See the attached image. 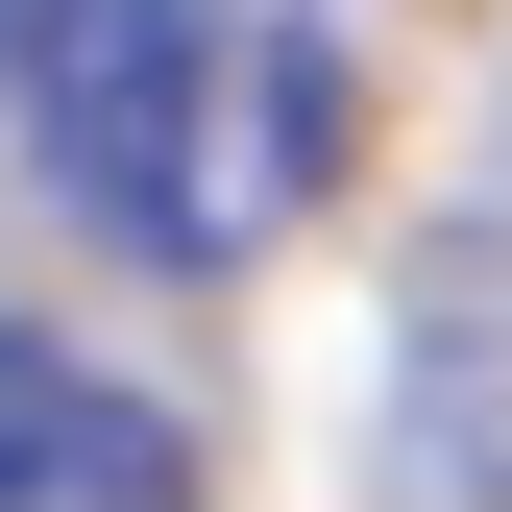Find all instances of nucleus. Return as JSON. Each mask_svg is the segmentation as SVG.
I'll return each instance as SVG.
<instances>
[{
	"label": "nucleus",
	"instance_id": "nucleus-1",
	"mask_svg": "<svg viewBox=\"0 0 512 512\" xmlns=\"http://www.w3.org/2000/svg\"><path fill=\"white\" fill-rule=\"evenodd\" d=\"M25 171L98 244H147V269H244V244H293L317 171H342V74H317L269 0H49Z\"/></svg>",
	"mask_w": 512,
	"mask_h": 512
},
{
	"label": "nucleus",
	"instance_id": "nucleus-2",
	"mask_svg": "<svg viewBox=\"0 0 512 512\" xmlns=\"http://www.w3.org/2000/svg\"><path fill=\"white\" fill-rule=\"evenodd\" d=\"M0 512H196V439L74 342H0Z\"/></svg>",
	"mask_w": 512,
	"mask_h": 512
},
{
	"label": "nucleus",
	"instance_id": "nucleus-3",
	"mask_svg": "<svg viewBox=\"0 0 512 512\" xmlns=\"http://www.w3.org/2000/svg\"><path fill=\"white\" fill-rule=\"evenodd\" d=\"M25 74H49V0H0V147H25Z\"/></svg>",
	"mask_w": 512,
	"mask_h": 512
},
{
	"label": "nucleus",
	"instance_id": "nucleus-4",
	"mask_svg": "<svg viewBox=\"0 0 512 512\" xmlns=\"http://www.w3.org/2000/svg\"><path fill=\"white\" fill-rule=\"evenodd\" d=\"M488 512H512V488H488Z\"/></svg>",
	"mask_w": 512,
	"mask_h": 512
}]
</instances>
